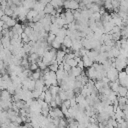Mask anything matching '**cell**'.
Instances as JSON below:
<instances>
[{
    "label": "cell",
    "instance_id": "obj_1",
    "mask_svg": "<svg viewBox=\"0 0 128 128\" xmlns=\"http://www.w3.org/2000/svg\"><path fill=\"white\" fill-rule=\"evenodd\" d=\"M118 70L115 67H111L110 69H108L106 71V76L108 77V79L110 81H115L118 79Z\"/></svg>",
    "mask_w": 128,
    "mask_h": 128
},
{
    "label": "cell",
    "instance_id": "obj_2",
    "mask_svg": "<svg viewBox=\"0 0 128 128\" xmlns=\"http://www.w3.org/2000/svg\"><path fill=\"white\" fill-rule=\"evenodd\" d=\"M86 73V76L89 78V79H92V80H96V74H97V70L94 68V66H90L87 68V71L85 72Z\"/></svg>",
    "mask_w": 128,
    "mask_h": 128
},
{
    "label": "cell",
    "instance_id": "obj_3",
    "mask_svg": "<svg viewBox=\"0 0 128 128\" xmlns=\"http://www.w3.org/2000/svg\"><path fill=\"white\" fill-rule=\"evenodd\" d=\"M64 14H65V20H66V23H67V24H68V23H71V22H73V21H75V20H74V16H73L72 10H70V9H65Z\"/></svg>",
    "mask_w": 128,
    "mask_h": 128
},
{
    "label": "cell",
    "instance_id": "obj_4",
    "mask_svg": "<svg viewBox=\"0 0 128 128\" xmlns=\"http://www.w3.org/2000/svg\"><path fill=\"white\" fill-rule=\"evenodd\" d=\"M43 11L45 12V14H51V15H55L56 14V10H55V8L53 7V5L51 3H47L45 5Z\"/></svg>",
    "mask_w": 128,
    "mask_h": 128
},
{
    "label": "cell",
    "instance_id": "obj_5",
    "mask_svg": "<svg viewBox=\"0 0 128 128\" xmlns=\"http://www.w3.org/2000/svg\"><path fill=\"white\" fill-rule=\"evenodd\" d=\"M0 99L1 100H12V96L7 89H3L0 91Z\"/></svg>",
    "mask_w": 128,
    "mask_h": 128
},
{
    "label": "cell",
    "instance_id": "obj_6",
    "mask_svg": "<svg viewBox=\"0 0 128 128\" xmlns=\"http://www.w3.org/2000/svg\"><path fill=\"white\" fill-rule=\"evenodd\" d=\"M64 57H65V52L62 49H58L56 51V60L58 63H62L64 61Z\"/></svg>",
    "mask_w": 128,
    "mask_h": 128
},
{
    "label": "cell",
    "instance_id": "obj_7",
    "mask_svg": "<svg viewBox=\"0 0 128 128\" xmlns=\"http://www.w3.org/2000/svg\"><path fill=\"white\" fill-rule=\"evenodd\" d=\"M81 58H82V61H83V63H84V67L88 68V67H90V66L93 65V62H94V61H93L92 59H90L87 55H84V56H82Z\"/></svg>",
    "mask_w": 128,
    "mask_h": 128
},
{
    "label": "cell",
    "instance_id": "obj_8",
    "mask_svg": "<svg viewBox=\"0 0 128 128\" xmlns=\"http://www.w3.org/2000/svg\"><path fill=\"white\" fill-rule=\"evenodd\" d=\"M37 13H38V11H36L35 9H29L28 10V12H27V14H26V19L30 22V21H32V19H33V17L34 16H36L37 15Z\"/></svg>",
    "mask_w": 128,
    "mask_h": 128
},
{
    "label": "cell",
    "instance_id": "obj_9",
    "mask_svg": "<svg viewBox=\"0 0 128 128\" xmlns=\"http://www.w3.org/2000/svg\"><path fill=\"white\" fill-rule=\"evenodd\" d=\"M11 30L14 32V33H17V34H21L23 32V25L19 24V23H16L13 27H11Z\"/></svg>",
    "mask_w": 128,
    "mask_h": 128
},
{
    "label": "cell",
    "instance_id": "obj_10",
    "mask_svg": "<svg viewBox=\"0 0 128 128\" xmlns=\"http://www.w3.org/2000/svg\"><path fill=\"white\" fill-rule=\"evenodd\" d=\"M127 92H128V89L125 86L120 85L119 88H118V90H117V96H124V97H126Z\"/></svg>",
    "mask_w": 128,
    "mask_h": 128
},
{
    "label": "cell",
    "instance_id": "obj_11",
    "mask_svg": "<svg viewBox=\"0 0 128 128\" xmlns=\"http://www.w3.org/2000/svg\"><path fill=\"white\" fill-rule=\"evenodd\" d=\"M53 109V113H54V117H59V118H62V117H64V114H63V112H62V110H61V108L60 107H55V108H52Z\"/></svg>",
    "mask_w": 128,
    "mask_h": 128
},
{
    "label": "cell",
    "instance_id": "obj_12",
    "mask_svg": "<svg viewBox=\"0 0 128 128\" xmlns=\"http://www.w3.org/2000/svg\"><path fill=\"white\" fill-rule=\"evenodd\" d=\"M41 77H42V71H41L39 68L32 72V76H31V78H32V79L37 80V79H40Z\"/></svg>",
    "mask_w": 128,
    "mask_h": 128
},
{
    "label": "cell",
    "instance_id": "obj_13",
    "mask_svg": "<svg viewBox=\"0 0 128 128\" xmlns=\"http://www.w3.org/2000/svg\"><path fill=\"white\" fill-rule=\"evenodd\" d=\"M59 90H60V86H59V85H51V86L49 87V91L51 92L52 96L57 95L58 92H59Z\"/></svg>",
    "mask_w": 128,
    "mask_h": 128
},
{
    "label": "cell",
    "instance_id": "obj_14",
    "mask_svg": "<svg viewBox=\"0 0 128 128\" xmlns=\"http://www.w3.org/2000/svg\"><path fill=\"white\" fill-rule=\"evenodd\" d=\"M64 46H66L67 48H71V46H72V39L68 36V35H66L65 37H64V40H63V43H62Z\"/></svg>",
    "mask_w": 128,
    "mask_h": 128
},
{
    "label": "cell",
    "instance_id": "obj_15",
    "mask_svg": "<svg viewBox=\"0 0 128 128\" xmlns=\"http://www.w3.org/2000/svg\"><path fill=\"white\" fill-rule=\"evenodd\" d=\"M58 65H59V63L57 62V60H54V61H52L50 64H49V70L50 71H54V72H56L57 70H58Z\"/></svg>",
    "mask_w": 128,
    "mask_h": 128
},
{
    "label": "cell",
    "instance_id": "obj_16",
    "mask_svg": "<svg viewBox=\"0 0 128 128\" xmlns=\"http://www.w3.org/2000/svg\"><path fill=\"white\" fill-rule=\"evenodd\" d=\"M53 99V97H52V94H51V92L49 91V88L45 91V96H44V101L45 102H47V103H50V101Z\"/></svg>",
    "mask_w": 128,
    "mask_h": 128
},
{
    "label": "cell",
    "instance_id": "obj_17",
    "mask_svg": "<svg viewBox=\"0 0 128 128\" xmlns=\"http://www.w3.org/2000/svg\"><path fill=\"white\" fill-rule=\"evenodd\" d=\"M50 3L53 5L54 8H57V7H63V0H51Z\"/></svg>",
    "mask_w": 128,
    "mask_h": 128
},
{
    "label": "cell",
    "instance_id": "obj_18",
    "mask_svg": "<svg viewBox=\"0 0 128 128\" xmlns=\"http://www.w3.org/2000/svg\"><path fill=\"white\" fill-rule=\"evenodd\" d=\"M50 45H51V47H52V48H54V49L58 50V49H60V48H61V45H62V43H60V42H59L58 40L54 39V40L52 41V43H51Z\"/></svg>",
    "mask_w": 128,
    "mask_h": 128
},
{
    "label": "cell",
    "instance_id": "obj_19",
    "mask_svg": "<svg viewBox=\"0 0 128 128\" xmlns=\"http://www.w3.org/2000/svg\"><path fill=\"white\" fill-rule=\"evenodd\" d=\"M42 91L43 90H41V89H33L32 90V97L34 98V99H37L39 96H40V94L42 93Z\"/></svg>",
    "mask_w": 128,
    "mask_h": 128
},
{
    "label": "cell",
    "instance_id": "obj_20",
    "mask_svg": "<svg viewBox=\"0 0 128 128\" xmlns=\"http://www.w3.org/2000/svg\"><path fill=\"white\" fill-rule=\"evenodd\" d=\"M58 96L60 97V99H61L62 101H64V100L67 99V94H66V91H65V90L60 89L59 92H58Z\"/></svg>",
    "mask_w": 128,
    "mask_h": 128
},
{
    "label": "cell",
    "instance_id": "obj_21",
    "mask_svg": "<svg viewBox=\"0 0 128 128\" xmlns=\"http://www.w3.org/2000/svg\"><path fill=\"white\" fill-rule=\"evenodd\" d=\"M90 18L93 19L94 21H99V20L101 19V14H100L99 12H93L92 15L90 16Z\"/></svg>",
    "mask_w": 128,
    "mask_h": 128
},
{
    "label": "cell",
    "instance_id": "obj_22",
    "mask_svg": "<svg viewBox=\"0 0 128 128\" xmlns=\"http://www.w3.org/2000/svg\"><path fill=\"white\" fill-rule=\"evenodd\" d=\"M55 37H56V35L55 34H53V33H48V36H47V38H46V41H47V43L50 45L51 43H52V41L55 39Z\"/></svg>",
    "mask_w": 128,
    "mask_h": 128
},
{
    "label": "cell",
    "instance_id": "obj_23",
    "mask_svg": "<svg viewBox=\"0 0 128 128\" xmlns=\"http://www.w3.org/2000/svg\"><path fill=\"white\" fill-rule=\"evenodd\" d=\"M65 126H68V122L66 119H64L63 117L59 119V124H58V127H65Z\"/></svg>",
    "mask_w": 128,
    "mask_h": 128
},
{
    "label": "cell",
    "instance_id": "obj_24",
    "mask_svg": "<svg viewBox=\"0 0 128 128\" xmlns=\"http://www.w3.org/2000/svg\"><path fill=\"white\" fill-rule=\"evenodd\" d=\"M66 94H67V99H71L73 97H75V93L73 89H68L66 90Z\"/></svg>",
    "mask_w": 128,
    "mask_h": 128
},
{
    "label": "cell",
    "instance_id": "obj_25",
    "mask_svg": "<svg viewBox=\"0 0 128 128\" xmlns=\"http://www.w3.org/2000/svg\"><path fill=\"white\" fill-rule=\"evenodd\" d=\"M71 67H74V66H77V61L75 60V58H71V59H68V60H65Z\"/></svg>",
    "mask_w": 128,
    "mask_h": 128
},
{
    "label": "cell",
    "instance_id": "obj_26",
    "mask_svg": "<svg viewBox=\"0 0 128 128\" xmlns=\"http://www.w3.org/2000/svg\"><path fill=\"white\" fill-rule=\"evenodd\" d=\"M4 14L8 15V16H12L13 15V10L10 8V6H7L5 9H4Z\"/></svg>",
    "mask_w": 128,
    "mask_h": 128
},
{
    "label": "cell",
    "instance_id": "obj_27",
    "mask_svg": "<svg viewBox=\"0 0 128 128\" xmlns=\"http://www.w3.org/2000/svg\"><path fill=\"white\" fill-rule=\"evenodd\" d=\"M29 69H31L32 71H35L36 69H38V64H37V62H30V64H29Z\"/></svg>",
    "mask_w": 128,
    "mask_h": 128
},
{
    "label": "cell",
    "instance_id": "obj_28",
    "mask_svg": "<svg viewBox=\"0 0 128 128\" xmlns=\"http://www.w3.org/2000/svg\"><path fill=\"white\" fill-rule=\"evenodd\" d=\"M126 76H127V74H126L125 70H121V71H119V72H118V79H122V78H125Z\"/></svg>",
    "mask_w": 128,
    "mask_h": 128
},
{
    "label": "cell",
    "instance_id": "obj_29",
    "mask_svg": "<svg viewBox=\"0 0 128 128\" xmlns=\"http://www.w3.org/2000/svg\"><path fill=\"white\" fill-rule=\"evenodd\" d=\"M62 63H63V68H64V70L68 72V71H69V70L71 69V66H70V65H69V64H68V63H67V62H66L65 60H64V61H63Z\"/></svg>",
    "mask_w": 128,
    "mask_h": 128
},
{
    "label": "cell",
    "instance_id": "obj_30",
    "mask_svg": "<svg viewBox=\"0 0 128 128\" xmlns=\"http://www.w3.org/2000/svg\"><path fill=\"white\" fill-rule=\"evenodd\" d=\"M60 108H61V110H62V112H63V114H64V116H65V115L68 113V108H67L63 103L60 105Z\"/></svg>",
    "mask_w": 128,
    "mask_h": 128
},
{
    "label": "cell",
    "instance_id": "obj_31",
    "mask_svg": "<svg viewBox=\"0 0 128 128\" xmlns=\"http://www.w3.org/2000/svg\"><path fill=\"white\" fill-rule=\"evenodd\" d=\"M111 3H112L113 8H118L119 5H120V1H118V0H112Z\"/></svg>",
    "mask_w": 128,
    "mask_h": 128
},
{
    "label": "cell",
    "instance_id": "obj_32",
    "mask_svg": "<svg viewBox=\"0 0 128 128\" xmlns=\"http://www.w3.org/2000/svg\"><path fill=\"white\" fill-rule=\"evenodd\" d=\"M49 105H50V107H51V108H55V107H57V106H58V105H57V103H56V101H55L54 99H52V100L50 101Z\"/></svg>",
    "mask_w": 128,
    "mask_h": 128
},
{
    "label": "cell",
    "instance_id": "obj_33",
    "mask_svg": "<svg viewBox=\"0 0 128 128\" xmlns=\"http://www.w3.org/2000/svg\"><path fill=\"white\" fill-rule=\"evenodd\" d=\"M77 66L78 67H80V68H84V63H83V61H82V58H81V60H79V61H77Z\"/></svg>",
    "mask_w": 128,
    "mask_h": 128
},
{
    "label": "cell",
    "instance_id": "obj_34",
    "mask_svg": "<svg viewBox=\"0 0 128 128\" xmlns=\"http://www.w3.org/2000/svg\"><path fill=\"white\" fill-rule=\"evenodd\" d=\"M3 14H4V10H3V9L0 7V18H1V16H2Z\"/></svg>",
    "mask_w": 128,
    "mask_h": 128
}]
</instances>
